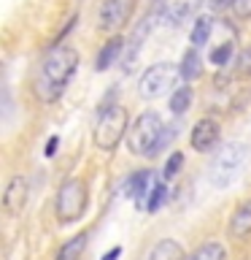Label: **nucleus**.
Instances as JSON below:
<instances>
[{"mask_svg":"<svg viewBox=\"0 0 251 260\" xmlns=\"http://www.w3.org/2000/svg\"><path fill=\"white\" fill-rule=\"evenodd\" d=\"M127 125H130V114L124 106L113 103L108 109H103L95 125V146L103 152H113L121 144V138H124Z\"/></svg>","mask_w":251,"mask_h":260,"instance_id":"nucleus-4","label":"nucleus"},{"mask_svg":"<svg viewBox=\"0 0 251 260\" xmlns=\"http://www.w3.org/2000/svg\"><path fill=\"white\" fill-rule=\"evenodd\" d=\"M178 79H181V68H176V65H170V62H157L141 76L138 92H141V98H146V101H154V98H162L165 92H170V89L178 84Z\"/></svg>","mask_w":251,"mask_h":260,"instance_id":"nucleus-6","label":"nucleus"},{"mask_svg":"<svg viewBox=\"0 0 251 260\" xmlns=\"http://www.w3.org/2000/svg\"><path fill=\"white\" fill-rule=\"evenodd\" d=\"M230 236L232 239H246V236H251V201L240 203L235 209V214L230 217Z\"/></svg>","mask_w":251,"mask_h":260,"instance_id":"nucleus-13","label":"nucleus"},{"mask_svg":"<svg viewBox=\"0 0 251 260\" xmlns=\"http://www.w3.org/2000/svg\"><path fill=\"white\" fill-rule=\"evenodd\" d=\"M130 14H133V0H103L97 8V30H121L130 22Z\"/></svg>","mask_w":251,"mask_h":260,"instance_id":"nucleus-7","label":"nucleus"},{"mask_svg":"<svg viewBox=\"0 0 251 260\" xmlns=\"http://www.w3.org/2000/svg\"><path fill=\"white\" fill-rule=\"evenodd\" d=\"M186 260H227V252L219 241H205L192 255H186Z\"/></svg>","mask_w":251,"mask_h":260,"instance_id":"nucleus-17","label":"nucleus"},{"mask_svg":"<svg viewBox=\"0 0 251 260\" xmlns=\"http://www.w3.org/2000/svg\"><path fill=\"white\" fill-rule=\"evenodd\" d=\"M219 133H222V130H219V122L211 119V117H202L200 122H194L189 144L194 146V152H211L219 144Z\"/></svg>","mask_w":251,"mask_h":260,"instance_id":"nucleus-10","label":"nucleus"},{"mask_svg":"<svg viewBox=\"0 0 251 260\" xmlns=\"http://www.w3.org/2000/svg\"><path fill=\"white\" fill-rule=\"evenodd\" d=\"M211 30H214V19L211 16H197L192 27V44L194 46H205L211 38Z\"/></svg>","mask_w":251,"mask_h":260,"instance_id":"nucleus-18","label":"nucleus"},{"mask_svg":"<svg viewBox=\"0 0 251 260\" xmlns=\"http://www.w3.org/2000/svg\"><path fill=\"white\" fill-rule=\"evenodd\" d=\"M57 144H60V138H57V136H52V138L46 141V157H54V152H57Z\"/></svg>","mask_w":251,"mask_h":260,"instance_id":"nucleus-25","label":"nucleus"},{"mask_svg":"<svg viewBox=\"0 0 251 260\" xmlns=\"http://www.w3.org/2000/svg\"><path fill=\"white\" fill-rule=\"evenodd\" d=\"M178 68H181V79L184 81H194V79L202 76V60H200V54H197V46L186 49Z\"/></svg>","mask_w":251,"mask_h":260,"instance_id":"nucleus-16","label":"nucleus"},{"mask_svg":"<svg viewBox=\"0 0 251 260\" xmlns=\"http://www.w3.org/2000/svg\"><path fill=\"white\" fill-rule=\"evenodd\" d=\"M87 244H89V233H76L73 239H68L60 247V252L54 255V260H81Z\"/></svg>","mask_w":251,"mask_h":260,"instance_id":"nucleus-15","label":"nucleus"},{"mask_svg":"<svg viewBox=\"0 0 251 260\" xmlns=\"http://www.w3.org/2000/svg\"><path fill=\"white\" fill-rule=\"evenodd\" d=\"M149 260H186V252L178 241L162 239V241L154 244V249L149 252Z\"/></svg>","mask_w":251,"mask_h":260,"instance_id":"nucleus-14","label":"nucleus"},{"mask_svg":"<svg viewBox=\"0 0 251 260\" xmlns=\"http://www.w3.org/2000/svg\"><path fill=\"white\" fill-rule=\"evenodd\" d=\"M232 52H235L232 44H230V41H224V44H219L214 52H211V62H214L216 68H224V65L232 60Z\"/></svg>","mask_w":251,"mask_h":260,"instance_id":"nucleus-21","label":"nucleus"},{"mask_svg":"<svg viewBox=\"0 0 251 260\" xmlns=\"http://www.w3.org/2000/svg\"><path fill=\"white\" fill-rule=\"evenodd\" d=\"M119 255H121V247H113L111 252H105V255H103V260H119Z\"/></svg>","mask_w":251,"mask_h":260,"instance_id":"nucleus-26","label":"nucleus"},{"mask_svg":"<svg viewBox=\"0 0 251 260\" xmlns=\"http://www.w3.org/2000/svg\"><path fill=\"white\" fill-rule=\"evenodd\" d=\"M154 171H135V174H130L127 179V184H124V192H127V198H133V201H143L146 195H149V190L154 187V179H151Z\"/></svg>","mask_w":251,"mask_h":260,"instance_id":"nucleus-11","label":"nucleus"},{"mask_svg":"<svg viewBox=\"0 0 251 260\" xmlns=\"http://www.w3.org/2000/svg\"><path fill=\"white\" fill-rule=\"evenodd\" d=\"M87 206H89V192L81 179H70V182H65L60 187V192H57V219L60 222H76V219H81Z\"/></svg>","mask_w":251,"mask_h":260,"instance_id":"nucleus-5","label":"nucleus"},{"mask_svg":"<svg viewBox=\"0 0 251 260\" xmlns=\"http://www.w3.org/2000/svg\"><path fill=\"white\" fill-rule=\"evenodd\" d=\"M192 106V89L189 87H176L173 95H170V111L173 114H186V109Z\"/></svg>","mask_w":251,"mask_h":260,"instance_id":"nucleus-19","label":"nucleus"},{"mask_svg":"<svg viewBox=\"0 0 251 260\" xmlns=\"http://www.w3.org/2000/svg\"><path fill=\"white\" fill-rule=\"evenodd\" d=\"M232 8H235V14H238L240 19H251V0H235Z\"/></svg>","mask_w":251,"mask_h":260,"instance_id":"nucleus-24","label":"nucleus"},{"mask_svg":"<svg viewBox=\"0 0 251 260\" xmlns=\"http://www.w3.org/2000/svg\"><path fill=\"white\" fill-rule=\"evenodd\" d=\"M181 166H184V154H181V152H173V154L168 157L165 168H162V179H168V182H170V179H173L178 171H181Z\"/></svg>","mask_w":251,"mask_h":260,"instance_id":"nucleus-23","label":"nucleus"},{"mask_svg":"<svg viewBox=\"0 0 251 260\" xmlns=\"http://www.w3.org/2000/svg\"><path fill=\"white\" fill-rule=\"evenodd\" d=\"M168 141H170V127H165V122L157 111H143L141 117H135V122L127 130V149L138 157H154Z\"/></svg>","mask_w":251,"mask_h":260,"instance_id":"nucleus-2","label":"nucleus"},{"mask_svg":"<svg viewBox=\"0 0 251 260\" xmlns=\"http://www.w3.org/2000/svg\"><path fill=\"white\" fill-rule=\"evenodd\" d=\"M235 3V0H211V6H214V8H230Z\"/></svg>","mask_w":251,"mask_h":260,"instance_id":"nucleus-27","label":"nucleus"},{"mask_svg":"<svg viewBox=\"0 0 251 260\" xmlns=\"http://www.w3.org/2000/svg\"><path fill=\"white\" fill-rule=\"evenodd\" d=\"M246 160H248V144H243V141H224L216 149L214 157H211V162H208L211 184L219 187V190L230 187L235 179L240 176Z\"/></svg>","mask_w":251,"mask_h":260,"instance_id":"nucleus-3","label":"nucleus"},{"mask_svg":"<svg viewBox=\"0 0 251 260\" xmlns=\"http://www.w3.org/2000/svg\"><path fill=\"white\" fill-rule=\"evenodd\" d=\"M165 198H168V187L162 184V182H157V184L149 190V198H146V203H143L146 211H157L162 203H165Z\"/></svg>","mask_w":251,"mask_h":260,"instance_id":"nucleus-20","label":"nucleus"},{"mask_svg":"<svg viewBox=\"0 0 251 260\" xmlns=\"http://www.w3.org/2000/svg\"><path fill=\"white\" fill-rule=\"evenodd\" d=\"M27 198H30L27 176H14L11 182L6 184V192H3V211H6V217H19L24 211V206H27Z\"/></svg>","mask_w":251,"mask_h":260,"instance_id":"nucleus-9","label":"nucleus"},{"mask_svg":"<svg viewBox=\"0 0 251 260\" xmlns=\"http://www.w3.org/2000/svg\"><path fill=\"white\" fill-rule=\"evenodd\" d=\"M121 49H124V38H121V36H111V38L103 44V49H100V52H97L95 68H97V71H108L111 65L119 60Z\"/></svg>","mask_w":251,"mask_h":260,"instance_id":"nucleus-12","label":"nucleus"},{"mask_svg":"<svg viewBox=\"0 0 251 260\" xmlns=\"http://www.w3.org/2000/svg\"><path fill=\"white\" fill-rule=\"evenodd\" d=\"M78 68V52L73 46H52L46 60L40 62V73L35 81V95L44 103H54L65 92L68 81Z\"/></svg>","mask_w":251,"mask_h":260,"instance_id":"nucleus-1","label":"nucleus"},{"mask_svg":"<svg viewBox=\"0 0 251 260\" xmlns=\"http://www.w3.org/2000/svg\"><path fill=\"white\" fill-rule=\"evenodd\" d=\"M162 8H165V0H154L151 8L146 11V16H143L141 22H138V27H135V32H133V38H130V44H127V54H124V65H127V68L135 62V57L141 54V46L146 44L149 32L154 30V24H157L159 14H162Z\"/></svg>","mask_w":251,"mask_h":260,"instance_id":"nucleus-8","label":"nucleus"},{"mask_svg":"<svg viewBox=\"0 0 251 260\" xmlns=\"http://www.w3.org/2000/svg\"><path fill=\"white\" fill-rule=\"evenodd\" d=\"M235 73L243 79H251V46H246L238 54V60H235Z\"/></svg>","mask_w":251,"mask_h":260,"instance_id":"nucleus-22","label":"nucleus"}]
</instances>
